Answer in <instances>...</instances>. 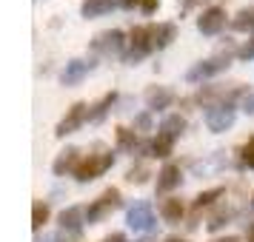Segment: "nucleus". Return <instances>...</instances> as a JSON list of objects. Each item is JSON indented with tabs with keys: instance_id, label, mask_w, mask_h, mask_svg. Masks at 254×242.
<instances>
[{
	"instance_id": "aec40b11",
	"label": "nucleus",
	"mask_w": 254,
	"mask_h": 242,
	"mask_svg": "<svg viewBox=\"0 0 254 242\" xmlns=\"http://www.w3.org/2000/svg\"><path fill=\"white\" fill-rule=\"evenodd\" d=\"M160 217L166 219V222H180V217H183V202L180 199H163L160 202Z\"/></svg>"
},
{
	"instance_id": "c85d7f7f",
	"label": "nucleus",
	"mask_w": 254,
	"mask_h": 242,
	"mask_svg": "<svg viewBox=\"0 0 254 242\" xmlns=\"http://www.w3.org/2000/svg\"><path fill=\"white\" fill-rule=\"evenodd\" d=\"M229 217H231V214H217V217H214L211 222H208V231H217V228H223V225L229 222Z\"/></svg>"
},
{
	"instance_id": "2eb2a0df",
	"label": "nucleus",
	"mask_w": 254,
	"mask_h": 242,
	"mask_svg": "<svg viewBox=\"0 0 254 242\" xmlns=\"http://www.w3.org/2000/svg\"><path fill=\"white\" fill-rule=\"evenodd\" d=\"M115 9V0H83L80 3V14L86 20H92V17H103Z\"/></svg>"
},
{
	"instance_id": "ddd939ff",
	"label": "nucleus",
	"mask_w": 254,
	"mask_h": 242,
	"mask_svg": "<svg viewBox=\"0 0 254 242\" xmlns=\"http://www.w3.org/2000/svg\"><path fill=\"white\" fill-rule=\"evenodd\" d=\"M177 185H180V168L174 162H166L157 174V194H169Z\"/></svg>"
},
{
	"instance_id": "473e14b6",
	"label": "nucleus",
	"mask_w": 254,
	"mask_h": 242,
	"mask_svg": "<svg viewBox=\"0 0 254 242\" xmlns=\"http://www.w3.org/2000/svg\"><path fill=\"white\" fill-rule=\"evenodd\" d=\"M197 3H203V0H180L183 9H191V6H197Z\"/></svg>"
},
{
	"instance_id": "cd10ccee",
	"label": "nucleus",
	"mask_w": 254,
	"mask_h": 242,
	"mask_svg": "<svg viewBox=\"0 0 254 242\" xmlns=\"http://www.w3.org/2000/svg\"><path fill=\"white\" fill-rule=\"evenodd\" d=\"M146 177H149V174H146V168H131V171H128V177H126V180H128V183H146Z\"/></svg>"
},
{
	"instance_id": "1a4fd4ad",
	"label": "nucleus",
	"mask_w": 254,
	"mask_h": 242,
	"mask_svg": "<svg viewBox=\"0 0 254 242\" xmlns=\"http://www.w3.org/2000/svg\"><path fill=\"white\" fill-rule=\"evenodd\" d=\"M86 120H89V105H86V103H74V105L69 108V111H66V117H63V120L58 123L55 134H58V137L74 134V131H77V128L83 126V123H86Z\"/></svg>"
},
{
	"instance_id": "4be33fe9",
	"label": "nucleus",
	"mask_w": 254,
	"mask_h": 242,
	"mask_svg": "<svg viewBox=\"0 0 254 242\" xmlns=\"http://www.w3.org/2000/svg\"><path fill=\"white\" fill-rule=\"evenodd\" d=\"M117 145L123 151H134L137 148V134L131 128H117Z\"/></svg>"
},
{
	"instance_id": "f3484780",
	"label": "nucleus",
	"mask_w": 254,
	"mask_h": 242,
	"mask_svg": "<svg viewBox=\"0 0 254 242\" xmlns=\"http://www.w3.org/2000/svg\"><path fill=\"white\" fill-rule=\"evenodd\" d=\"M183 131H186V117L169 114V117H163L160 131H157V134H163V137H169V140H177L180 134H183Z\"/></svg>"
},
{
	"instance_id": "dca6fc26",
	"label": "nucleus",
	"mask_w": 254,
	"mask_h": 242,
	"mask_svg": "<svg viewBox=\"0 0 254 242\" xmlns=\"http://www.w3.org/2000/svg\"><path fill=\"white\" fill-rule=\"evenodd\" d=\"M174 37H177V26H174V23L151 26V43H154V48H166Z\"/></svg>"
},
{
	"instance_id": "c9c22d12",
	"label": "nucleus",
	"mask_w": 254,
	"mask_h": 242,
	"mask_svg": "<svg viewBox=\"0 0 254 242\" xmlns=\"http://www.w3.org/2000/svg\"><path fill=\"white\" fill-rule=\"evenodd\" d=\"M134 3H140V0H123V6H134Z\"/></svg>"
},
{
	"instance_id": "b1692460",
	"label": "nucleus",
	"mask_w": 254,
	"mask_h": 242,
	"mask_svg": "<svg viewBox=\"0 0 254 242\" xmlns=\"http://www.w3.org/2000/svg\"><path fill=\"white\" fill-rule=\"evenodd\" d=\"M223 194H226L223 188H208V191H203V194H197L194 208H206V205H211V202H214V199H220Z\"/></svg>"
},
{
	"instance_id": "72a5a7b5",
	"label": "nucleus",
	"mask_w": 254,
	"mask_h": 242,
	"mask_svg": "<svg viewBox=\"0 0 254 242\" xmlns=\"http://www.w3.org/2000/svg\"><path fill=\"white\" fill-rule=\"evenodd\" d=\"M35 242H58V240H55V237H37Z\"/></svg>"
},
{
	"instance_id": "f257e3e1",
	"label": "nucleus",
	"mask_w": 254,
	"mask_h": 242,
	"mask_svg": "<svg viewBox=\"0 0 254 242\" xmlns=\"http://www.w3.org/2000/svg\"><path fill=\"white\" fill-rule=\"evenodd\" d=\"M83 222H86V208L69 205L60 214V231L55 240L58 242H77L83 237Z\"/></svg>"
},
{
	"instance_id": "9b49d317",
	"label": "nucleus",
	"mask_w": 254,
	"mask_h": 242,
	"mask_svg": "<svg viewBox=\"0 0 254 242\" xmlns=\"http://www.w3.org/2000/svg\"><path fill=\"white\" fill-rule=\"evenodd\" d=\"M94 69V60H83V57H74L66 63V69L60 71V83L63 86H77V83Z\"/></svg>"
},
{
	"instance_id": "5701e85b",
	"label": "nucleus",
	"mask_w": 254,
	"mask_h": 242,
	"mask_svg": "<svg viewBox=\"0 0 254 242\" xmlns=\"http://www.w3.org/2000/svg\"><path fill=\"white\" fill-rule=\"evenodd\" d=\"M46 219H49V205L46 202H35V208H32V228L40 231L46 225Z\"/></svg>"
},
{
	"instance_id": "423d86ee",
	"label": "nucleus",
	"mask_w": 254,
	"mask_h": 242,
	"mask_svg": "<svg viewBox=\"0 0 254 242\" xmlns=\"http://www.w3.org/2000/svg\"><path fill=\"white\" fill-rule=\"evenodd\" d=\"M126 225L131 231H143V234H149V231L157 228V219H154V211H151L149 202H134V205L128 208Z\"/></svg>"
},
{
	"instance_id": "bb28decb",
	"label": "nucleus",
	"mask_w": 254,
	"mask_h": 242,
	"mask_svg": "<svg viewBox=\"0 0 254 242\" xmlns=\"http://www.w3.org/2000/svg\"><path fill=\"white\" fill-rule=\"evenodd\" d=\"M134 128H137V131H149L151 128V114L149 111H143V114L134 117Z\"/></svg>"
},
{
	"instance_id": "f704fd0d",
	"label": "nucleus",
	"mask_w": 254,
	"mask_h": 242,
	"mask_svg": "<svg viewBox=\"0 0 254 242\" xmlns=\"http://www.w3.org/2000/svg\"><path fill=\"white\" fill-rule=\"evenodd\" d=\"M214 242H240L237 237H223V240H214Z\"/></svg>"
},
{
	"instance_id": "58836bf2",
	"label": "nucleus",
	"mask_w": 254,
	"mask_h": 242,
	"mask_svg": "<svg viewBox=\"0 0 254 242\" xmlns=\"http://www.w3.org/2000/svg\"><path fill=\"white\" fill-rule=\"evenodd\" d=\"M140 242H146V240H140Z\"/></svg>"
},
{
	"instance_id": "4468645a",
	"label": "nucleus",
	"mask_w": 254,
	"mask_h": 242,
	"mask_svg": "<svg viewBox=\"0 0 254 242\" xmlns=\"http://www.w3.org/2000/svg\"><path fill=\"white\" fill-rule=\"evenodd\" d=\"M77 162H80V151L77 148H66L58 154V160L52 162V171L58 174V177H63V174H69L77 168Z\"/></svg>"
},
{
	"instance_id": "4c0bfd02",
	"label": "nucleus",
	"mask_w": 254,
	"mask_h": 242,
	"mask_svg": "<svg viewBox=\"0 0 254 242\" xmlns=\"http://www.w3.org/2000/svg\"><path fill=\"white\" fill-rule=\"evenodd\" d=\"M249 242H254V228H252V234H249Z\"/></svg>"
},
{
	"instance_id": "20e7f679",
	"label": "nucleus",
	"mask_w": 254,
	"mask_h": 242,
	"mask_svg": "<svg viewBox=\"0 0 254 242\" xmlns=\"http://www.w3.org/2000/svg\"><path fill=\"white\" fill-rule=\"evenodd\" d=\"M231 66L229 54H217V57H208V60H200L194 63L191 69L186 71V80L189 83H200V80H208V77H214L220 71H226Z\"/></svg>"
},
{
	"instance_id": "f03ea898",
	"label": "nucleus",
	"mask_w": 254,
	"mask_h": 242,
	"mask_svg": "<svg viewBox=\"0 0 254 242\" xmlns=\"http://www.w3.org/2000/svg\"><path fill=\"white\" fill-rule=\"evenodd\" d=\"M112 162H115V154L112 151H106V154H89L86 160L77 162V168H74V180L77 183H89V180H97L106 168H112Z\"/></svg>"
},
{
	"instance_id": "393cba45",
	"label": "nucleus",
	"mask_w": 254,
	"mask_h": 242,
	"mask_svg": "<svg viewBox=\"0 0 254 242\" xmlns=\"http://www.w3.org/2000/svg\"><path fill=\"white\" fill-rule=\"evenodd\" d=\"M240 162L246 165V168H254V137L240 148Z\"/></svg>"
},
{
	"instance_id": "a211bd4d",
	"label": "nucleus",
	"mask_w": 254,
	"mask_h": 242,
	"mask_svg": "<svg viewBox=\"0 0 254 242\" xmlns=\"http://www.w3.org/2000/svg\"><path fill=\"white\" fill-rule=\"evenodd\" d=\"M115 100H117L115 92H112V94H103V97H100V100L92 105V108H89V120H92V123H100V120L106 117V111L115 105Z\"/></svg>"
},
{
	"instance_id": "e433bc0d",
	"label": "nucleus",
	"mask_w": 254,
	"mask_h": 242,
	"mask_svg": "<svg viewBox=\"0 0 254 242\" xmlns=\"http://www.w3.org/2000/svg\"><path fill=\"white\" fill-rule=\"evenodd\" d=\"M166 242H186V240H180V237H169Z\"/></svg>"
},
{
	"instance_id": "c756f323",
	"label": "nucleus",
	"mask_w": 254,
	"mask_h": 242,
	"mask_svg": "<svg viewBox=\"0 0 254 242\" xmlns=\"http://www.w3.org/2000/svg\"><path fill=\"white\" fill-rule=\"evenodd\" d=\"M157 6H160V0H140V9H143L146 14H149V12H154Z\"/></svg>"
},
{
	"instance_id": "6ab92c4d",
	"label": "nucleus",
	"mask_w": 254,
	"mask_h": 242,
	"mask_svg": "<svg viewBox=\"0 0 254 242\" xmlns=\"http://www.w3.org/2000/svg\"><path fill=\"white\" fill-rule=\"evenodd\" d=\"M172 145H174V140L157 134V137H154L149 145H146V151H149V157H160V160H166V157L172 154Z\"/></svg>"
},
{
	"instance_id": "7ed1b4c3",
	"label": "nucleus",
	"mask_w": 254,
	"mask_h": 242,
	"mask_svg": "<svg viewBox=\"0 0 254 242\" xmlns=\"http://www.w3.org/2000/svg\"><path fill=\"white\" fill-rule=\"evenodd\" d=\"M234 120H237V108L234 103H214L206 108V128L208 131H214V134H223V131H229L234 126Z\"/></svg>"
},
{
	"instance_id": "412c9836",
	"label": "nucleus",
	"mask_w": 254,
	"mask_h": 242,
	"mask_svg": "<svg viewBox=\"0 0 254 242\" xmlns=\"http://www.w3.org/2000/svg\"><path fill=\"white\" fill-rule=\"evenodd\" d=\"M231 29L234 32H254V9H243V12L234 14Z\"/></svg>"
},
{
	"instance_id": "9d476101",
	"label": "nucleus",
	"mask_w": 254,
	"mask_h": 242,
	"mask_svg": "<svg viewBox=\"0 0 254 242\" xmlns=\"http://www.w3.org/2000/svg\"><path fill=\"white\" fill-rule=\"evenodd\" d=\"M223 26H226V12L220 9V6H211V9H206V12L197 17V32L200 35H220L223 32Z\"/></svg>"
},
{
	"instance_id": "7c9ffc66",
	"label": "nucleus",
	"mask_w": 254,
	"mask_h": 242,
	"mask_svg": "<svg viewBox=\"0 0 254 242\" xmlns=\"http://www.w3.org/2000/svg\"><path fill=\"white\" fill-rule=\"evenodd\" d=\"M100 242H128V240L123 237V234H109V237H103Z\"/></svg>"
},
{
	"instance_id": "6e6552de",
	"label": "nucleus",
	"mask_w": 254,
	"mask_h": 242,
	"mask_svg": "<svg viewBox=\"0 0 254 242\" xmlns=\"http://www.w3.org/2000/svg\"><path fill=\"white\" fill-rule=\"evenodd\" d=\"M117 205H120V191H117V188H106L103 194L86 208V222H92V225H94V222H100V219H103L112 208H117Z\"/></svg>"
},
{
	"instance_id": "f8f14e48",
	"label": "nucleus",
	"mask_w": 254,
	"mask_h": 242,
	"mask_svg": "<svg viewBox=\"0 0 254 242\" xmlns=\"http://www.w3.org/2000/svg\"><path fill=\"white\" fill-rule=\"evenodd\" d=\"M143 100H146V108L149 111H160V108H169L174 100V94L166 89V86H149L146 94H143Z\"/></svg>"
},
{
	"instance_id": "39448f33",
	"label": "nucleus",
	"mask_w": 254,
	"mask_h": 242,
	"mask_svg": "<svg viewBox=\"0 0 254 242\" xmlns=\"http://www.w3.org/2000/svg\"><path fill=\"white\" fill-rule=\"evenodd\" d=\"M128 43H131V51H128L123 60H126L128 66H134L137 60H143L151 48H154V43H151V26H137V29H131Z\"/></svg>"
},
{
	"instance_id": "2f4dec72",
	"label": "nucleus",
	"mask_w": 254,
	"mask_h": 242,
	"mask_svg": "<svg viewBox=\"0 0 254 242\" xmlns=\"http://www.w3.org/2000/svg\"><path fill=\"white\" fill-rule=\"evenodd\" d=\"M243 108H246L249 114H254V94H249V97L243 100Z\"/></svg>"
},
{
	"instance_id": "0eeeda50",
	"label": "nucleus",
	"mask_w": 254,
	"mask_h": 242,
	"mask_svg": "<svg viewBox=\"0 0 254 242\" xmlns=\"http://www.w3.org/2000/svg\"><path fill=\"white\" fill-rule=\"evenodd\" d=\"M126 35L120 32V29H109V32H100V35L92 40V48L94 51H100L106 57H112V54H123V48H126Z\"/></svg>"
},
{
	"instance_id": "a878e982",
	"label": "nucleus",
	"mask_w": 254,
	"mask_h": 242,
	"mask_svg": "<svg viewBox=\"0 0 254 242\" xmlns=\"http://www.w3.org/2000/svg\"><path fill=\"white\" fill-rule=\"evenodd\" d=\"M237 57H240V60H254V35L249 37L240 48H237Z\"/></svg>"
}]
</instances>
